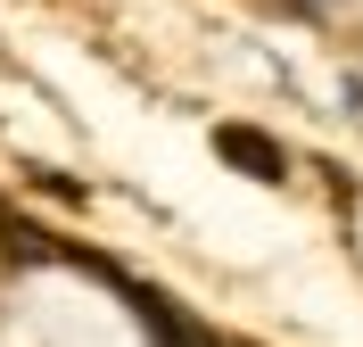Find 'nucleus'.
<instances>
[{
  "label": "nucleus",
  "mask_w": 363,
  "mask_h": 347,
  "mask_svg": "<svg viewBox=\"0 0 363 347\" xmlns=\"http://www.w3.org/2000/svg\"><path fill=\"white\" fill-rule=\"evenodd\" d=\"M215 158L240 165L248 182H281V174H289V158H281V149H272L256 124H223V133H215Z\"/></svg>",
  "instance_id": "f257e3e1"
}]
</instances>
